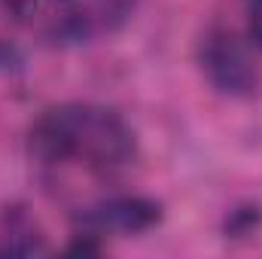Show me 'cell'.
<instances>
[{
  "instance_id": "1",
  "label": "cell",
  "mask_w": 262,
  "mask_h": 259,
  "mask_svg": "<svg viewBox=\"0 0 262 259\" xmlns=\"http://www.w3.org/2000/svg\"><path fill=\"white\" fill-rule=\"evenodd\" d=\"M31 156L43 165H79L110 177L125 171L137 156L131 125L101 104H61L31 125Z\"/></svg>"
},
{
  "instance_id": "2",
  "label": "cell",
  "mask_w": 262,
  "mask_h": 259,
  "mask_svg": "<svg viewBox=\"0 0 262 259\" xmlns=\"http://www.w3.org/2000/svg\"><path fill=\"white\" fill-rule=\"evenodd\" d=\"M198 67L207 82L229 98H247L259 85V70L247 46L229 28H210L198 40Z\"/></svg>"
},
{
  "instance_id": "3",
  "label": "cell",
  "mask_w": 262,
  "mask_h": 259,
  "mask_svg": "<svg viewBox=\"0 0 262 259\" xmlns=\"http://www.w3.org/2000/svg\"><path fill=\"white\" fill-rule=\"evenodd\" d=\"M162 204L146 195H110L79 210V223L92 235L116 232V235H140L162 223Z\"/></svg>"
},
{
  "instance_id": "4",
  "label": "cell",
  "mask_w": 262,
  "mask_h": 259,
  "mask_svg": "<svg viewBox=\"0 0 262 259\" xmlns=\"http://www.w3.org/2000/svg\"><path fill=\"white\" fill-rule=\"evenodd\" d=\"M46 34L55 43H79L92 34L95 12L89 0H46Z\"/></svg>"
},
{
  "instance_id": "5",
  "label": "cell",
  "mask_w": 262,
  "mask_h": 259,
  "mask_svg": "<svg viewBox=\"0 0 262 259\" xmlns=\"http://www.w3.org/2000/svg\"><path fill=\"white\" fill-rule=\"evenodd\" d=\"M43 238L25 213H6V244L3 253H43Z\"/></svg>"
},
{
  "instance_id": "6",
  "label": "cell",
  "mask_w": 262,
  "mask_h": 259,
  "mask_svg": "<svg viewBox=\"0 0 262 259\" xmlns=\"http://www.w3.org/2000/svg\"><path fill=\"white\" fill-rule=\"evenodd\" d=\"M247 37L262 49V0H247Z\"/></svg>"
},
{
  "instance_id": "7",
  "label": "cell",
  "mask_w": 262,
  "mask_h": 259,
  "mask_svg": "<svg viewBox=\"0 0 262 259\" xmlns=\"http://www.w3.org/2000/svg\"><path fill=\"white\" fill-rule=\"evenodd\" d=\"M256 220H259V207H244V210H235V213H232V220H229V232L244 235V232H250V229L256 226Z\"/></svg>"
},
{
  "instance_id": "8",
  "label": "cell",
  "mask_w": 262,
  "mask_h": 259,
  "mask_svg": "<svg viewBox=\"0 0 262 259\" xmlns=\"http://www.w3.org/2000/svg\"><path fill=\"white\" fill-rule=\"evenodd\" d=\"M0 3H3L9 12H15V15H31L40 0H0Z\"/></svg>"
}]
</instances>
